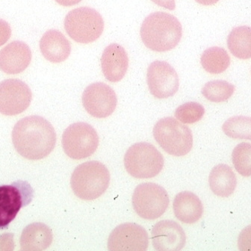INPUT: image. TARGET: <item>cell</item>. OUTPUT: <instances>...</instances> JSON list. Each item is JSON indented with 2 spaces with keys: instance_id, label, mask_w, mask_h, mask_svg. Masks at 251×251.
I'll return each mask as SVG.
<instances>
[{
  "instance_id": "obj_20",
  "label": "cell",
  "mask_w": 251,
  "mask_h": 251,
  "mask_svg": "<svg viewBox=\"0 0 251 251\" xmlns=\"http://www.w3.org/2000/svg\"><path fill=\"white\" fill-rule=\"evenodd\" d=\"M209 187L217 196L228 198L235 191L237 178L232 168L225 164H220L212 168L209 177Z\"/></svg>"
},
{
  "instance_id": "obj_9",
  "label": "cell",
  "mask_w": 251,
  "mask_h": 251,
  "mask_svg": "<svg viewBox=\"0 0 251 251\" xmlns=\"http://www.w3.org/2000/svg\"><path fill=\"white\" fill-rule=\"evenodd\" d=\"M34 198V189L27 181L18 180L0 185V229H8L21 208Z\"/></svg>"
},
{
  "instance_id": "obj_15",
  "label": "cell",
  "mask_w": 251,
  "mask_h": 251,
  "mask_svg": "<svg viewBox=\"0 0 251 251\" xmlns=\"http://www.w3.org/2000/svg\"><path fill=\"white\" fill-rule=\"evenodd\" d=\"M31 60L29 47L23 41H14L0 50V70L7 74L24 72Z\"/></svg>"
},
{
  "instance_id": "obj_24",
  "label": "cell",
  "mask_w": 251,
  "mask_h": 251,
  "mask_svg": "<svg viewBox=\"0 0 251 251\" xmlns=\"http://www.w3.org/2000/svg\"><path fill=\"white\" fill-rule=\"evenodd\" d=\"M222 129L229 138L251 141V118L247 116L232 117L225 121L222 126Z\"/></svg>"
},
{
  "instance_id": "obj_12",
  "label": "cell",
  "mask_w": 251,
  "mask_h": 251,
  "mask_svg": "<svg viewBox=\"0 0 251 251\" xmlns=\"http://www.w3.org/2000/svg\"><path fill=\"white\" fill-rule=\"evenodd\" d=\"M82 104L91 116L105 118L115 112L118 98L111 87L102 82H96L85 88L82 94Z\"/></svg>"
},
{
  "instance_id": "obj_17",
  "label": "cell",
  "mask_w": 251,
  "mask_h": 251,
  "mask_svg": "<svg viewBox=\"0 0 251 251\" xmlns=\"http://www.w3.org/2000/svg\"><path fill=\"white\" fill-rule=\"evenodd\" d=\"M43 56L52 63L65 61L71 55V46L66 37L58 30L46 31L40 41Z\"/></svg>"
},
{
  "instance_id": "obj_29",
  "label": "cell",
  "mask_w": 251,
  "mask_h": 251,
  "mask_svg": "<svg viewBox=\"0 0 251 251\" xmlns=\"http://www.w3.org/2000/svg\"><path fill=\"white\" fill-rule=\"evenodd\" d=\"M154 3L162 7V8H166V9L175 10L176 8V3L175 0H151Z\"/></svg>"
},
{
  "instance_id": "obj_13",
  "label": "cell",
  "mask_w": 251,
  "mask_h": 251,
  "mask_svg": "<svg viewBox=\"0 0 251 251\" xmlns=\"http://www.w3.org/2000/svg\"><path fill=\"white\" fill-rule=\"evenodd\" d=\"M149 236L146 229L134 223L117 226L108 239V249L112 251H146Z\"/></svg>"
},
{
  "instance_id": "obj_14",
  "label": "cell",
  "mask_w": 251,
  "mask_h": 251,
  "mask_svg": "<svg viewBox=\"0 0 251 251\" xmlns=\"http://www.w3.org/2000/svg\"><path fill=\"white\" fill-rule=\"evenodd\" d=\"M154 248L159 251H177L184 248L186 235L182 226L171 220L158 222L152 229Z\"/></svg>"
},
{
  "instance_id": "obj_22",
  "label": "cell",
  "mask_w": 251,
  "mask_h": 251,
  "mask_svg": "<svg viewBox=\"0 0 251 251\" xmlns=\"http://www.w3.org/2000/svg\"><path fill=\"white\" fill-rule=\"evenodd\" d=\"M201 65L206 72L219 74L225 72L230 65V57L222 47H213L204 51L201 55Z\"/></svg>"
},
{
  "instance_id": "obj_2",
  "label": "cell",
  "mask_w": 251,
  "mask_h": 251,
  "mask_svg": "<svg viewBox=\"0 0 251 251\" xmlns=\"http://www.w3.org/2000/svg\"><path fill=\"white\" fill-rule=\"evenodd\" d=\"M140 34L144 44L150 50L167 52L179 44L182 36V27L175 16L157 11L145 18Z\"/></svg>"
},
{
  "instance_id": "obj_26",
  "label": "cell",
  "mask_w": 251,
  "mask_h": 251,
  "mask_svg": "<svg viewBox=\"0 0 251 251\" xmlns=\"http://www.w3.org/2000/svg\"><path fill=\"white\" fill-rule=\"evenodd\" d=\"M205 108L196 102H188L176 108L175 117L182 124H192L202 119Z\"/></svg>"
},
{
  "instance_id": "obj_18",
  "label": "cell",
  "mask_w": 251,
  "mask_h": 251,
  "mask_svg": "<svg viewBox=\"0 0 251 251\" xmlns=\"http://www.w3.org/2000/svg\"><path fill=\"white\" fill-rule=\"evenodd\" d=\"M175 216L182 223L195 224L203 213V206L200 198L191 192L177 194L173 203Z\"/></svg>"
},
{
  "instance_id": "obj_8",
  "label": "cell",
  "mask_w": 251,
  "mask_h": 251,
  "mask_svg": "<svg viewBox=\"0 0 251 251\" xmlns=\"http://www.w3.org/2000/svg\"><path fill=\"white\" fill-rule=\"evenodd\" d=\"M168 192L152 182L138 185L132 195V206L138 215L147 220L160 218L169 206Z\"/></svg>"
},
{
  "instance_id": "obj_21",
  "label": "cell",
  "mask_w": 251,
  "mask_h": 251,
  "mask_svg": "<svg viewBox=\"0 0 251 251\" xmlns=\"http://www.w3.org/2000/svg\"><path fill=\"white\" fill-rule=\"evenodd\" d=\"M227 47L231 53L239 58H251V27H235L227 37Z\"/></svg>"
},
{
  "instance_id": "obj_7",
  "label": "cell",
  "mask_w": 251,
  "mask_h": 251,
  "mask_svg": "<svg viewBox=\"0 0 251 251\" xmlns=\"http://www.w3.org/2000/svg\"><path fill=\"white\" fill-rule=\"evenodd\" d=\"M98 132L87 123L78 122L69 126L62 135V147L73 159H85L95 152L99 146Z\"/></svg>"
},
{
  "instance_id": "obj_3",
  "label": "cell",
  "mask_w": 251,
  "mask_h": 251,
  "mask_svg": "<svg viewBox=\"0 0 251 251\" xmlns=\"http://www.w3.org/2000/svg\"><path fill=\"white\" fill-rule=\"evenodd\" d=\"M110 182L108 168L100 162L91 161L75 168L71 179L75 196L85 201H93L102 196Z\"/></svg>"
},
{
  "instance_id": "obj_30",
  "label": "cell",
  "mask_w": 251,
  "mask_h": 251,
  "mask_svg": "<svg viewBox=\"0 0 251 251\" xmlns=\"http://www.w3.org/2000/svg\"><path fill=\"white\" fill-rule=\"evenodd\" d=\"M55 2L62 6H73L82 2V0H55Z\"/></svg>"
},
{
  "instance_id": "obj_25",
  "label": "cell",
  "mask_w": 251,
  "mask_h": 251,
  "mask_svg": "<svg viewBox=\"0 0 251 251\" xmlns=\"http://www.w3.org/2000/svg\"><path fill=\"white\" fill-rule=\"evenodd\" d=\"M232 163L239 175L251 176V144H239L234 148L232 153Z\"/></svg>"
},
{
  "instance_id": "obj_19",
  "label": "cell",
  "mask_w": 251,
  "mask_h": 251,
  "mask_svg": "<svg viewBox=\"0 0 251 251\" xmlns=\"http://www.w3.org/2000/svg\"><path fill=\"white\" fill-rule=\"evenodd\" d=\"M53 235L50 228L43 223L28 225L21 237L22 251H44L50 246Z\"/></svg>"
},
{
  "instance_id": "obj_31",
  "label": "cell",
  "mask_w": 251,
  "mask_h": 251,
  "mask_svg": "<svg viewBox=\"0 0 251 251\" xmlns=\"http://www.w3.org/2000/svg\"><path fill=\"white\" fill-rule=\"evenodd\" d=\"M195 1L201 5L209 6V5H215L219 0H195Z\"/></svg>"
},
{
  "instance_id": "obj_5",
  "label": "cell",
  "mask_w": 251,
  "mask_h": 251,
  "mask_svg": "<svg viewBox=\"0 0 251 251\" xmlns=\"http://www.w3.org/2000/svg\"><path fill=\"white\" fill-rule=\"evenodd\" d=\"M126 170L137 179L155 177L162 171L164 158L153 145L140 142L131 146L124 156Z\"/></svg>"
},
{
  "instance_id": "obj_11",
  "label": "cell",
  "mask_w": 251,
  "mask_h": 251,
  "mask_svg": "<svg viewBox=\"0 0 251 251\" xmlns=\"http://www.w3.org/2000/svg\"><path fill=\"white\" fill-rule=\"evenodd\" d=\"M147 80L150 92L158 99L171 98L179 90L177 73L166 61L151 63L148 67Z\"/></svg>"
},
{
  "instance_id": "obj_4",
  "label": "cell",
  "mask_w": 251,
  "mask_h": 251,
  "mask_svg": "<svg viewBox=\"0 0 251 251\" xmlns=\"http://www.w3.org/2000/svg\"><path fill=\"white\" fill-rule=\"evenodd\" d=\"M153 136L165 152L175 156L186 155L193 146L191 129L171 117L162 118L155 124Z\"/></svg>"
},
{
  "instance_id": "obj_28",
  "label": "cell",
  "mask_w": 251,
  "mask_h": 251,
  "mask_svg": "<svg viewBox=\"0 0 251 251\" xmlns=\"http://www.w3.org/2000/svg\"><path fill=\"white\" fill-rule=\"evenodd\" d=\"M11 35V28L8 22L0 19V47L6 44Z\"/></svg>"
},
{
  "instance_id": "obj_27",
  "label": "cell",
  "mask_w": 251,
  "mask_h": 251,
  "mask_svg": "<svg viewBox=\"0 0 251 251\" xmlns=\"http://www.w3.org/2000/svg\"><path fill=\"white\" fill-rule=\"evenodd\" d=\"M238 248L240 251H251V225L242 229L238 239Z\"/></svg>"
},
{
  "instance_id": "obj_23",
  "label": "cell",
  "mask_w": 251,
  "mask_h": 251,
  "mask_svg": "<svg viewBox=\"0 0 251 251\" xmlns=\"http://www.w3.org/2000/svg\"><path fill=\"white\" fill-rule=\"evenodd\" d=\"M235 92V86L225 80L211 81L202 88L204 98L210 102H222L228 100Z\"/></svg>"
},
{
  "instance_id": "obj_16",
  "label": "cell",
  "mask_w": 251,
  "mask_h": 251,
  "mask_svg": "<svg viewBox=\"0 0 251 251\" xmlns=\"http://www.w3.org/2000/svg\"><path fill=\"white\" fill-rule=\"evenodd\" d=\"M128 67L129 58L122 46L114 43L104 50L101 57V68L107 80L120 82L126 75Z\"/></svg>"
},
{
  "instance_id": "obj_6",
  "label": "cell",
  "mask_w": 251,
  "mask_h": 251,
  "mask_svg": "<svg viewBox=\"0 0 251 251\" xmlns=\"http://www.w3.org/2000/svg\"><path fill=\"white\" fill-rule=\"evenodd\" d=\"M67 34L75 42L89 44L102 35L104 21L98 11L89 7L72 10L65 19Z\"/></svg>"
},
{
  "instance_id": "obj_1",
  "label": "cell",
  "mask_w": 251,
  "mask_h": 251,
  "mask_svg": "<svg viewBox=\"0 0 251 251\" xmlns=\"http://www.w3.org/2000/svg\"><path fill=\"white\" fill-rule=\"evenodd\" d=\"M11 135L16 151L29 160L44 159L51 153L56 144V133L52 124L38 115L20 120Z\"/></svg>"
},
{
  "instance_id": "obj_10",
  "label": "cell",
  "mask_w": 251,
  "mask_h": 251,
  "mask_svg": "<svg viewBox=\"0 0 251 251\" xmlns=\"http://www.w3.org/2000/svg\"><path fill=\"white\" fill-rule=\"evenodd\" d=\"M32 94L29 87L20 79L9 78L0 82V114L19 115L28 108Z\"/></svg>"
}]
</instances>
